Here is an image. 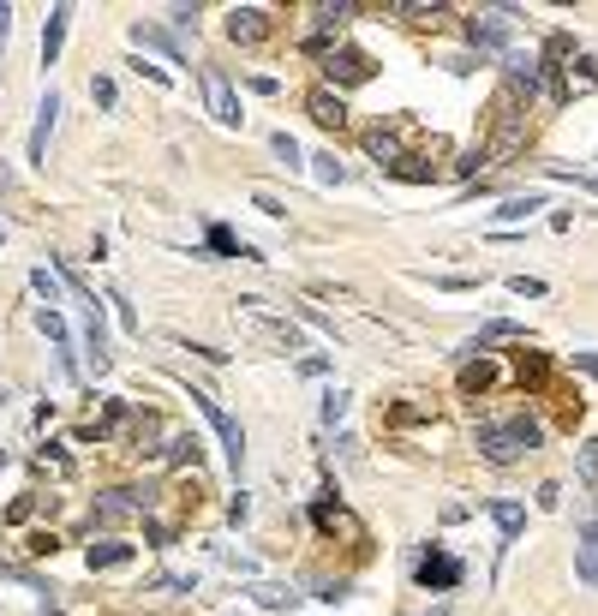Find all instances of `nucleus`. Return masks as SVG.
<instances>
[{
  "label": "nucleus",
  "mask_w": 598,
  "mask_h": 616,
  "mask_svg": "<svg viewBox=\"0 0 598 616\" xmlns=\"http://www.w3.org/2000/svg\"><path fill=\"white\" fill-rule=\"evenodd\" d=\"M473 443H478V455L491 461V467H509V461H520L527 449L544 443V425L527 419V413H515V419H497V425H478Z\"/></svg>",
  "instance_id": "1"
},
{
  "label": "nucleus",
  "mask_w": 598,
  "mask_h": 616,
  "mask_svg": "<svg viewBox=\"0 0 598 616\" xmlns=\"http://www.w3.org/2000/svg\"><path fill=\"white\" fill-rule=\"evenodd\" d=\"M192 401H198V413L210 419V425H216V437L228 443V467H234V473H239V467H245V431H239V419L228 413V407H221L216 395H203V389H198V395H192Z\"/></svg>",
  "instance_id": "2"
},
{
  "label": "nucleus",
  "mask_w": 598,
  "mask_h": 616,
  "mask_svg": "<svg viewBox=\"0 0 598 616\" xmlns=\"http://www.w3.org/2000/svg\"><path fill=\"white\" fill-rule=\"evenodd\" d=\"M323 79L329 84H365L371 79V54H359V48H323Z\"/></svg>",
  "instance_id": "3"
},
{
  "label": "nucleus",
  "mask_w": 598,
  "mask_h": 616,
  "mask_svg": "<svg viewBox=\"0 0 598 616\" xmlns=\"http://www.w3.org/2000/svg\"><path fill=\"white\" fill-rule=\"evenodd\" d=\"M203 108H210L221 126H239V96H234V84H228L221 66H203Z\"/></svg>",
  "instance_id": "4"
},
{
  "label": "nucleus",
  "mask_w": 598,
  "mask_h": 616,
  "mask_svg": "<svg viewBox=\"0 0 598 616\" xmlns=\"http://www.w3.org/2000/svg\"><path fill=\"white\" fill-rule=\"evenodd\" d=\"M144 509H150V497H144V491H102V497H96V509H90V515H96L102 527H120V520L144 515Z\"/></svg>",
  "instance_id": "5"
},
{
  "label": "nucleus",
  "mask_w": 598,
  "mask_h": 616,
  "mask_svg": "<svg viewBox=\"0 0 598 616\" xmlns=\"http://www.w3.org/2000/svg\"><path fill=\"white\" fill-rule=\"evenodd\" d=\"M419 587H431V593L461 587V562L449 557V551H425V557H419Z\"/></svg>",
  "instance_id": "6"
},
{
  "label": "nucleus",
  "mask_w": 598,
  "mask_h": 616,
  "mask_svg": "<svg viewBox=\"0 0 598 616\" xmlns=\"http://www.w3.org/2000/svg\"><path fill=\"white\" fill-rule=\"evenodd\" d=\"M509 19H520V6H502L497 19H467V37H473V48H509Z\"/></svg>",
  "instance_id": "7"
},
{
  "label": "nucleus",
  "mask_w": 598,
  "mask_h": 616,
  "mask_svg": "<svg viewBox=\"0 0 598 616\" xmlns=\"http://www.w3.org/2000/svg\"><path fill=\"white\" fill-rule=\"evenodd\" d=\"M228 37L245 42V48L263 42V37H270V12H263V6H234V12H228Z\"/></svg>",
  "instance_id": "8"
},
{
  "label": "nucleus",
  "mask_w": 598,
  "mask_h": 616,
  "mask_svg": "<svg viewBox=\"0 0 598 616\" xmlns=\"http://www.w3.org/2000/svg\"><path fill=\"white\" fill-rule=\"evenodd\" d=\"M509 90H527V96H538L544 90V60H533V54H509Z\"/></svg>",
  "instance_id": "9"
},
{
  "label": "nucleus",
  "mask_w": 598,
  "mask_h": 616,
  "mask_svg": "<svg viewBox=\"0 0 598 616\" xmlns=\"http://www.w3.org/2000/svg\"><path fill=\"white\" fill-rule=\"evenodd\" d=\"M305 108H311V120H318V126H329V132H336V126H347V108H341V96L329 90V84H318V90L305 96Z\"/></svg>",
  "instance_id": "10"
},
{
  "label": "nucleus",
  "mask_w": 598,
  "mask_h": 616,
  "mask_svg": "<svg viewBox=\"0 0 598 616\" xmlns=\"http://www.w3.org/2000/svg\"><path fill=\"white\" fill-rule=\"evenodd\" d=\"M54 114H60V96L48 90V96L37 102V126H30V162L48 156V132H54Z\"/></svg>",
  "instance_id": "11"
},
{
  "label": "nucleus",
  "mask_w": 598,
  "mask_h": 616,
  "mask_svg": "<svg viewBox=\"0 0 598 616\" xmlns=\"http://www.w3.org/2000/svg\"><path fill=\"white\" fill-rule=\"evenodd\" d=\"M66 24H72V6H54L48 24H42V66H54L60 48H66Z\"/></svg>",
  "instance_id": "12"
},
{
  "label": "nucleus",
  "mask_w": 598,
  "mask_h": 616,
  "mask_svg": "<svg viewBox=\"0 0 598 616\" xmlns=\"http://www.w3.org/2000/svg\"><path fill=\"white\" fill-rule=\"evenodd\" d=\"M502 371H497V359H467V365H461V389H467V395H478V389H491V383H497Z\"/></svg>",
  "instance_id": "13"
},
{
  "label": "nucleus",
  "mask_w": 598,
  "mask_h": 616,
  "mask_svg": "<svg viewBox=\"0 0 598 616\" xmlns=\"http://www.w3.org/2000/svg\"><path fill=\"white\" fill-rule=\"evenodd\" d=\"M132 562V545L126 538H96L90 545V569H126Z\"/></svg>",
  "instance_id": "14"
},
{
  "label": "nucleus",
  "mask_w": 598,
  "mask_h": 616,
  "mask_svg": "<svg viewBox=\"0 0 598 616\" xmlns=\"http://www.w3.org/2000/svg\"><path fill=\"white\" fill-rule=\"evenodd\" d=\"M491 520H497L502 538H520V527H527V509H520L515 497H497V503H491Z\"/></svg>",
  "instance_id": "15"
},
{
  "label": "nucleus",
  "mask_w": 598,
  "mask_h": 616,
  "mask_svg": "<svg viewBox=\"0 0 598 616\" xmlns=\"http://www.w3.org/2000/svg\"><path fill=\"white\" fill-rule=\"evenodd\" d=\"M365 150H371L383 168H395V162H401V132H383V126H378V132H365Z\"/></svg>",
  "instance_id": "16"
},
{
  "label": "nucleus",
  "mask_w": 598,
  "mask_h": 616,
  "mask_svg": "<svg viewBox=\"0 0 598 616\" xmlns=\"http://www.w3.org/2000/svg\"><path fill=\"white\" fill-rule=\"evenodd\" d=\"M37 329L54 341V347H72V329H66V318H60L54 305H37Z\"/></svg>",
  "instance_id": "17"
},
{
  "label": "nucleus",
  "mask_w": 598,
  "mask_h": 616,
  "mask_svg": "<svg viewBox=\"0 0 598 616\" xmlns=\"http://www.w3.org/2000/svg\"><path fill=\"white\" fill-rule=\"evenodd\" d=\"M533 210H544V192H527V198H502V204H497V221H527Z\"/></svg>",
  "instance_id": "18"
},
{
  "label": "nucleus",
  "mask_w": 598,
  "mask_h": 616,
  "mask_svg": "<svg viewBox=\"0 0 598 616\" xmlns=\"http://www.w3.org/2000/svg\"><path fill=\"white\" fill-rule=\"evenodd\" d=\"M395 179H407V186H425V179H437V162H419V156H401L395 168H389Z\"/></svg>",
  "instance_id": "19"
},
{
  "label": "nucleus",
  "mask_w": 598,
  "mask_h": 616,
  "mask_svg": "<svg viewBox=\"0 0 598 616\" xmlns=\"http://www.w3.org/2000/svg\"><path fill=\"white\" fill-rule=\"evenodd\" d=\"M311 520H318L323 533H336V527H341V533H359L353 515H347V509H336V503H318V509H311Z\"/></svg>",
  "instance_id": "20"
},
{
  "label": "nucleus",
  "mask_w": 598,
  "mask_h": 616,
  "mask_svg": "<svg viewBox=\"0 0 598 616\" xmlns=\"http://www.w3.org/2000/svg\"><path fill=\"white\" fill-rule=\"evenodd\" d=\"M168 461H174V467H186V461H192V467H198V461H203V443L192 437V431H179V437L168 443Z\"/></svg>",
  "instance_id": "21"
},
{
  "label": "nucleus",
  "mask_w": 598,
  "mask_h": 616,
  "mask_svg": "<svg viewBox=\"0 0 598 616\" xmlns=\"http://www.w3.org/2000/svg\"><path fill=\"white\" fill-rule=\"evenodd\" d=\"M132 42H144V48H162V54L174 60V66L186 60V54H179V42H174V37H162V30H144V24H132Z\"/></svg>",
  "instance_id": "22"
},
{
  "label": "nucleus",
  "mask_w": 598,
  "mask_h": 616,
  "mask_svg": "<svg viewBox=\"0 0 598 616\" xmlns=\"http://www.w3.org/2000/svg\"><path fill=\"white\" fill-rule=\"evenodd\" d=\"M252 598H258L263 611H294L299 593H287V587H252Z\"/></svg>",
  "instance_id": "23"
},
{
  "label": "nucleus",
  "mask_w": 598,
  "mask_h": 616,
  "mask_svg": "<svg viewBox=\"0 0 598 616\" xmlns=\"http://www.w3.org/2000/svg\"><path fill=\"white\" fill-rule=\"evenodd\" d=\"M210 246H216L221 258H258V252H252L245 239H234V234H228V228H210Z\"/></svg>",
  "instance_id": "24"
},
{
  "label": "nucleus",
  "mask_w": 598,
  "mask_h": 616,
  "mask_svg": "<svg viewBox=\"0 0 598 616\" xmlns=\"http://www.w3.org/2000/svg\"><path fill=\"white\" fill-rule=\"evenodd\" d=\"M347 389H329V395H323V425H341V419H347Z\"/></svg>",
  "instance_id": "25"
},
{
  "label": "nucleus",
  "mask_w": 598,
  "mask_h": 616,
  "mask_svg": "<svg viewBox=\"0 0 598 616\" xmlns=\"http://www.w3.org/2000/svg\"><path fill=\"white\" fill-rule=\"evenodd\" d=\"M30 287H37V294L48 299V305H60V281L48 276V270H30Z\"/></svg>",
  "instance_id": "26"
},
{
  "label": "nucleus",
  "mask_w": 598,
  "mask_h": 616,
  "mask_svg": "<svg viewBox=\"0 0 598 616\" xmlns=\"http://www.w3.org/2000/svg\"><path fill=\"white\" fill-rule=\"evenodd\" d=\"M311 162H318V179H323V186H341V179H347V168H341L336 156H311Z\"/></svg>",
  "instance_id": "27"
},
{
  "label": "nucleus",
  "mask_w": 598,
  "mask_h": 616,
  "mask_svg": "<svg viewBox=\"0 0 598 616\" xmlns=\"http://www.w3.org/2000/svg\"><path fill=\"white\" fill-rule=\"evenodd\" d=\"M114 79H90V102H96V108H114Z\"/></svg>",
  "instance_id": "28"
},
{
  "label": "nucleus",
  "mask_w": 598,
  "mask_h": 616,
  "mask_svg": "<svg viewBox=\"0 0 598 616\" xmlns=\"http://www.w3.org/2000/svg\"><path fill=\"white\" fill-rule=\"evenodd\" d=\"M270 150H276V156L287 162V168H299V144L287 138V132H276V138H270Z\"/></svg>",
  "instance_id": "29"
},
{
  "label": "nucleus",
  "mask_w": 598,
  "mask_h": 616,
  "mask_svg": "<svg viewBox=\"0 0 598 616\" xmlns=\"http://www.w3.org/2000/svg\"><path fill=\"white\" fill-rule=\"evenodd\" d=\"M509 287H515L520 299H544V281L538 276H509Z\"/></svg>",
  "instance_id": "30"
},
{
  "label": "nucleus",
  "mask_w": 598,
  "mask_h": 616,
  "mask_svg": "<svg viewBox=\"0 0 598 616\" xmlns=\"http://www.w3.org/2000/svg\"><path fill=\"white\" fill-rule=\"evenodd\" d=\"M132 72H138V79H150V84H168V72H162V66H150V60H132Z\"/></svg>",
  "instance_id": "31"
},
{
  "label": "nucleus",
  "mask_w": 598,
  "mask_h": 616,
  "mask_svg": "<svg viewBox=\"0 0 598 616\" xmlns=\"http://www.w3.org/2000/svg\"><path fill=\"white\" fill-rule=\"evenodd\" d=\"M580 551H586V557H598V520H586V527H580Z\"/></svg>",
  "instance_id": "32"
},
{
  "label": "nucleus",
  "mask_w": 598,
  "mask_h": 616,
  "mask_svg": "<svg viewBox=\"0 0 598 616\" xmlns=\"http://www.w3.org/2000/svg\"><path fill=\"white\" fill-rule=\"evenodd\" d=\"M580 473H586V479H598V443L586 449V455H580Z\"/></svg>",
  "instance_id": "33"
},
{
  "label": "nucleus",
  "mask_w": 598,
  "mask_h": 616,
  "mask_svg": "<svg viewBox=\"0 0 598 616\" xmlns=\"http://www.w3.org/2000/svg\"><path fill=\"white\" fill-rule=\"evenodd\" d=\"M6 30H12V6H0V42H6Z\"/></svg>",
  "instance_id": "34"
},
{
  "label": "nucleus",
  "mask_w": 598,
  "mask_h": 616,
  "mask_svg": "<svg viewBox=\"0 0 598 616\" xmlns=\"http://www.w3.org/2000/svg\"><path fill=\"white\" fill-rule=\"evenodd\" d=\"M0 467H6V449H0Z\"/></svg>",
  "instance_id": "35"
},
{
  "label": "nucleus",
  "mask_w": 598,
  "mask_h": 616,
  "mask_svg": "<svg viewBox=\"0 0 598 616\" xmlns=\"http://www.w3.org/2000/svg\"><path fill=\"white\" fill-rule=\"evenodd\" d=\"M586 186H593V192H598V179H586Z\"/></svg>",
  "instance_id": "36"
}]
</instances>
